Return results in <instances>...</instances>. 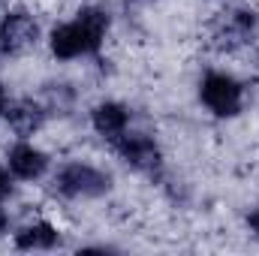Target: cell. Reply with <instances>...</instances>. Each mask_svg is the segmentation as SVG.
Segmentation results:
<instances>
[{
    "label": "cell",
    "instance_id": "2",
    "mask_svg": "<svg viewBox=\"0 0 259 256\" xmlns=\"http://www.w3.org/2000/svg\"><path fill=\"white\" fill-rule=\"evenodd\" d=\"M55 187L66 199H97L112 190V178L88 163H66L55 178Z\"/></svg>",
    "mask_w": 259,
    "mask_h": 256
},
{
    "label": "cell",
    "instance_id": "3",
    "mask_svg": "<svg viewBox=\"0 0 259 256\" xmlns=\"http://www.w3.org/2000/svg\"><path fill=\"white\" fill-rule=\"evenodd\" d=\"M199 97H202L205 109L214 112L217 118H235L244 103L241 84L226 72H208L199 84Z\"/></svg>",
    "mask_w": 259,
    "mask_h": 256
},
{
    "label": "cell",
    "instance_id": "14",
    "mask_svg": "<svg viewBox=\"0 0 259 256\" xmlns=\"http://www.w3.org/2000/svg\"><path fill=\"white\" fill-rule=\"evenodd\" d=\"M6 223H9V217H6V211H3V208H0V232H3V229H6Z\"/></svg>",
    "mask_w": 259,
    "mask_h": 256
},
{
    "label": "cell",
    "instance_id": "12",
    "mask_svg": "<svg viewBox=\"0 0 259 256\" xmlns=\"http://www.w3.org/2000/svg\"><path fill=\"white\" fill-rule=\"evenodd\" d=\"M247 223H250V229H253V232L259 235V205L253 208V211H250V214H247Z\"/></svg>",
    "mask_w": 259,
    "mask_h": 256
},
{
    "label": "cell",
    "instance_id": "7",
    "mask_svg": "<svg viewBox=\"0 0 259 256\" xmlns=\"http://www.w3.org/2000/svg\"><path fill=\"white\" fill-rule=\"evenodd\" d=\"M3 115H6L9 130H12L15 136H21V139L33 136L36 130L46 124V106H39V103H33V100H18V103L6 106Z\"/></svg>",
    "mask_w": 259,
    "mask_h": 256
},
{
    "label": "cell",
    "instance_id": "9",
    "mask_svg": "<svg viewBox=\"0 0 259 256\" xmlns=\"http://www.w3.org/2000/svg\"><path fill=\"white\" fill-rule=\"evenodd\" d=\"M250 33H253V12L238 9V12H229V15L223 18V24L217 27L214 39H217L220 49H235V46H241Z\"/></svg>",
    "mask_w": 259,
    "mask_h": 256
},
{
    "label": "cell",
    "instance_id": "4",
    "mask_svg": "<svg viewBox=\"0 0 259 256\" xmlns=\"http://www.w3.org/2000/svg\"><path fill=\"white\" fill-rule=\"evenodd\" d=\"M36 39H39V24L33 21V15H27L24 9L3 15L0 21V52L3 55H24L27 49L36 46Z\"/></svg>",
    "mask_w": 259,
    "mask_h": 256
},
{
    "label": "cell",
    "instance_id": "10",
    "mask_svg": "<svg viewBox=\"0 0 259 256\" xmlns=\"http://www.w3.org/2000/svg\"><path fill=\"white\" fill-rule=\"evenodd\" d=\"M58 244H61V232L46 220L27 223L24 229L15 232V247L18 250H52Z\"/></svg>",
    "mask_w": 259,
    "mask_h": 256
},
{
    "label": "cell",
    "instance_id": "13",
    "mask_svg": "<svg viewBox=\"0 0 259 256\" xmlns=\"http://www.w3.org/2000/svg\"><path fill=\"white\" fill-rule=\"evenodd\" d=\"M6 106H9V97H6V91H3V84H0V115L6 112Z\"/></svg>",
    "mask_w": 259,
    "mask_h": 256
},
{
    "label": "cell",
    "instance_id": "6",
    "mask_svg": "<svg viewBox=\"0 0 259 256\" xmlns=\"http://www.w3.org/2000/svg\"><path fill=\"white\" fill-rule=\"evenodd\" d=\"M6 160H9V172H12L15 178H21V181H36V178H42L46 169H49V157H46L39 148L27 145V142L15 145Z\"/></svg>",
    "mask_w": 259,
    "mask_h": 256
},
{
    "label": "cell",
    "instance_id": "11",
    "mask_svg": "<svg viewBox=\"0 0 259 256\" xmlns=\"http://www.w3.org/2000/svg\"><path fill=\"white\" fill-rule=\"evenodd\" d=\"M9 193H12V178H9L6 169H0V202H3Z\"/></svg>",
    "mask_w": 259,
    "mask_h": 256
},
{
    "label": "cell",
    "instance_id": "1",
    "mask_svg": "<svg viewBox=\"0 0 259 256\" xmlns=\"http://www.w3.org/2000/svg\"><path fill=\"white\" fill-rule=\"evenodd\" d=\"M106 30H109V15L97 6H84L75 15V21L52 30V55L61 58V61L94 55V52H100V46L106 39Z\"/></svg>",
    "mask_w": 259,
    "mask_h": 256
},
{
    "label": "cell",
    "instance_id": "8",
    "mask_svg": "<svg viewBox=\"0 0 259 256\" xmlns=\"http://www.w3.org/2000/svg\"><path fill=\"white\" fill-rule=\"evenodd\" d=\"M91 124H94V130H97L103 139L115 142L118 136L127 133L130 112L121 103H100V106H94V112H91Z\"/></svg>",
    "mask_w": 259,
    "mask_h": 256
},
{
    "label": "cell",
    "instance_id": "5",
    "mask_svg": "<svg viewBox=\"0 0 259 256\" xmlns=\"http://www.w3.org/2000/svg\"><path fill=\"white\" fill-rule=\"evenodd\" d=\"M115 151L121 154V160L127 166L139 169V172H154L160 166V160H163L157 142L151 136H145V133H124V136H118L115 139Z\"/></svg>",
    "mask_w": 259,
    "mask_h": 256
}]
</instances>
